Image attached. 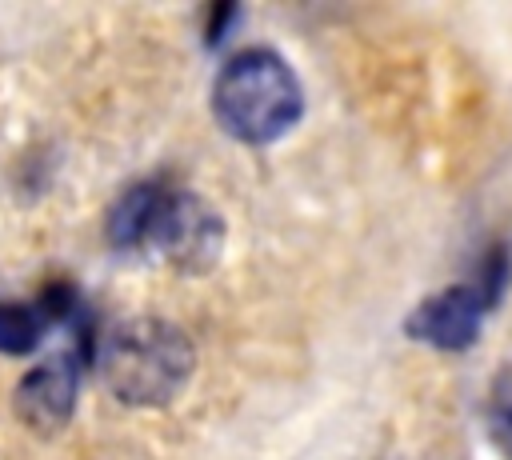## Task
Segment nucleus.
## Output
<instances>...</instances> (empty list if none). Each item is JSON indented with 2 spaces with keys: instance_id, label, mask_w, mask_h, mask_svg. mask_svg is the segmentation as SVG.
Masks as SVG:
<instances>
[{
  "instance_id": "20e7f679",
  "label": "nucleus",
  "mask_w": 512,
  "mask_h": 460,
  "mask_svg": "<svg viewBox=\"0 0 512 460\" xmlns=\"http://www.w3.org/2000/svg\"><path fill=\"white\" fill-rule=\"evenodd\" d=\"M504 280H508V256H504V248H500V252H492V256L484 260V268H480V276H476L472 284H448L444 292L428 296V300L412 312L408 332H412L416 340L436 344V348H448V352L468 348V344L476 340V332H480L484 312L500 300Z\"/></svg>"
},
{
  "instance_id": "f03ea898",
  "label": "nucleus",
  "mask_w": 512,
  "mask_h": 460,
  "mask_svg": "<svg viewBox=\"0 0 512 460\" xmlns=\"http://www.w3.org/2000/svg\"><path fill=\"white\" fill-rule=\"evenodd\" d=\"M96 360L104 384L124 404L152 408L168 404L192 376V340L160 316H136L104 336Z\"/></svg>"
},
{
  "instance_id": "423d86ee",
  "label": "nucleus",
  "mask_w": 512,
  "mask_h": 460,
  "mask_svg": "<svg viewBox=\"0 0 512 460\" xmlns=\"http://www.w3.org/2000/svg\"><path fill=\"white\" fill-rule=\"evenodd\" d=\"M48 316L40 304H0V352L24 356L44 340Z\"/></svg>"
},
{
  "instance_id": "7ed1b4c3",
  "label": "nucleus",
  "mask_w": 512,
  "mask_h": 460,
  "mask_svg": "<svg viewBox=\"0 0 512 460\" xmlns=\"http://www.w3.org/2000/svg\"><path fill=\"white\" fill-rule=\"evenodd\" d=\"M212 108L232 136L264 144L284 136L300 120L304 92L296 84V72L276 52L252 48L220 68L212 84Z\"/></svg>"
},
{
  "instance_id": "0eeeda50",
  "label": "nucleus",
  "mask_w": 512,
  "mask_h": 460,
  "mask_svg": "<svg viewBox=\"0 0 512 460\" xmlns=\"http://www.w3.org/2000/svg\"><path fill=\"white\" fill-rule=\"evenodd\" d=\"M488 432H492L496 448L512 460V372H504L492 384V396H488Z\"/></svg>"
},
{
  "instance_id": "39448f33",
  "label": "nucleus",
  "mask_w": 512,
  "mask_h": 460,
  "mask_svg": "<svg viewBox=\"0 0 512 460\" xmlns=\"http://www.w3.org/2000/svg\"><path fill=\"white\" fill-rule=\"evenodd\" d=\"M80 360L84 352L68 348L56 360L32 368L20 388H16V412L24 416V424H32L36 432H56L64 428V420L72 416L76 404V384H80Z\"/></svg>"
},
{
  "instance_id": "f257e3e1",
  "label": "nucleus",
  "mask_w": 512,
  "mask_h": 460,
  "mask_svg": "<svg viewBox=\"0 0 512 460\" xmlns=\"http://www.w3.org/2000/svg\"><path fill=\"white\" fill-rule=\"evenodd\" d=\"M108 240L124 252H160L180 272H204L220 256L224 228L220 216L192 192L148 180L112 204Z\"/></svg>"
}]
</instances>
